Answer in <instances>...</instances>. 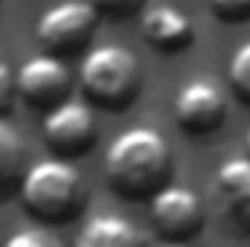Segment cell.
<instances>
[{"label":"cell","mask_w":250,"mask_h":247,"mask_svg":"<svg viewBox=\"0 0 250 247\" xmlns=\"http://www.w3.org/2000/svg\"><path fill=\"white\" fill-rule=\"evenodd\" d=\"M227 79H230V87L236 90V96L250 105V41H245L233 53L230 67H227Z\"/></svg>","instance_id":"cell-13"},{"label":"cell","mask_w":250,"mask_h":247,"mask_svg":"<svg viewBox=\"0 0 250 247\" xmlns=\"http://www.w3.org/2000/svg\"><path fill=\"white\" fill-rule=\"evenodd\" d=\"M248 154H250V128H248Z\"/></svg>","instance_id":"cell-19"},{"label":"cell","mask_w":250,"mask_h":247,"mask_svg":"<svg viewBox=\"0 0 250 247\" xmlns=\"http://www.w3.org/2000/svg\"><path fill=\"white\" fill-rule=\"evenodd\" d=\"M172 151L160 131L137 125L117 134L105 154V178L117 195L143 201L169 184Z\"/></svg>","instance_id":"cell-1"},{"label":"cell","mask_w":250,"mask_h":247,"mask_svg":"<svg viewBox=\"0 0 250 247\" xmlns=\"http://www.w3.org/2000/svg\"><path fill=\"white\" fill-rule=\"evenodd\" d=\"M18 195L26 212L35 215L38 221L67 224L82 212L87 189L79 169L70 166L64 157H44L26 169Z\"/></svg>","instance_id":"cell-2"},{"label":"cell","mask_w":250,"mask_h":247,"mask_svg":"<svg viewBox=\"0 0 250 247\" xmlns=\"http://www.w3.org/2000/svg\"><path fill=\"white\" fill-rule=\"evenodd\" d=\"M163 247H187L184 242H169V245H163Z\"/></svg>","instance_id":"cell-18"},{"label":"cell","mask_w":250,"mask_h":247,"mask_svg":"<svg viewBox=\"0 0 250 247\" xmlns=\"http://www.w3.org/2000/svg\"><path fill=\"white\" fill-rule=\"evenodd\" d=\"M70 84H73V79H70V70L62 56L41 53L18 67V93L32 108L53 111L56 105H62L67 99Z\"/></svg>","instance_id":"cell-7"},{"label":"cell","mask_w":250,"mask_h":247,"mask_svg":"<svg viewBox=\"0 0 250 247\" xmlns=\"http://www.w3.org/2000/svg\"><path fill=\"white\" fill-rule=\"evenodd\" d=\"M76 247H146V236L123 215H93L82 224Z\"/></svg>","instance_id":"cell-11"},{"label":"cell","mask_w":250,"mask_h":247,"mask_svg":"<svg viewBox=\"0 0 250 247\" xmlns=\"http://www.w3.org/2000/svg\"><path fill=\"white\" fill-rule=\"evenodd\" d=\"M102 15H131L143 6V0H90Z\"/></svg>","instance_id":"cell-17"},{"label":"cell","mask_w":250,"mask_h":247,"mask_svg":"<svg viewBox=\"0 0 250 247\" xmlns=\"http://www.w3.org/2000/svg\"><path fill=\"white\" fill-rule=\"evenodd\" d=\"M26 145L15 125L0 120V201L21 189L26 175Z\"/></svg>","instance_id":"cell-12"},{"label":"cell","mask_w":250,"mask_h":247,"mask_svg":"<svg viewBox=\"0 0 250 247\" xmlns=\"http://www.w3.org/2000/svg\"><path fill=\"white\" fill-rule=\"evenodd\" d=\"M18 93V70H9V64L0 62V117L12 108Z\"/></svg>","instance_id":"cell-16"},{"label":"cell","mask_w":250,"mask_h":247,"mask_svg":"<svg viewBox=\"0 0 250 247\" xmlns=\"http://www.w3.org/2000/svg\"><path fill=\"white\" fill-rule=\"evenodd\" d=\"M140 62L131 50L120 44L93 47L79 67V84L84 96L108 111H120L137 99L140 90Z\"/></svg>","instance_id":"cell-3"},{"label":"cell","mask_w":250,"mask_h":247,"mask_svg":"<svg viewBox=\"0 0 250 247\" xmlns=\"http://www.w3.org/2000/svg\"><path fill=\"white\" fill-rule=\"evenodd\" d=\"M3 247H64L53 233H47V230H41V227H26V230H18V233H12Z\"/></svg>","instance_id":"cell-14"},{"label":"cell","mask_w":250,"mask_h":247,"mask_svg":"<svg viewBox=\"0 0 250 247\" xmlns=\"http://www.w3.org/2000/svg\"><path fill=\"white\" fill-rule=\"evenodd\" d=\"M99 9L84 0H64L50 6L35 26V41L44 47V53L53 56H73L84 50L96 32Z\"/></svg>","instance_id":"cell-4"},{"label":"cell","mask_w":250,"mask_h":247,"mask_svg":"<svg viewBox=\"0 0 250 247\" xmlns=\"http://www.w3.org/2000/svg\"><path fill=\"white\" fill-rule=\"evenodd\" d=\"M212 201L227 230L250 236V154L230 157L212 175Z\"/></svg>","instance_id":"cell-5"},{"label":"cell","mask_w":250,"mask_h":247,"mask_svg":"<svg viewBox=\"0 0 250 247\" xmlns=\"http://www.w3.org/2000/svg\"><path fill=\"white\" fill-rule=\"evenodd\" d=\"M209 9L224 23H242L250 21V0H209Z\"/></svg>","instance_id":"cell-15"},{"label":"cell","mask_w":250,"mask_h":247,"mask_svg":"<svg viewBox=\"0 0 250 247\" xmlns=\"http://www.w3.org/2000/svg\"><path fill=\"white\" fill-rule=\"evenodd\" d=\"M140 29H143V38L160 53H178L189 47V41L195 38L189 15L181 12L178 6H166V3L148 6L140 18Z\"/></svg>","instance_id":"cell-10"},{"label":"cell","mask_w":250,"mask_h":247,"mask_svg":"<svg viewBox=\"0 0 250 247\" xmlns=\"http://www.w3.org/2000/svg\"><path fill=\"white\" fill-rule=\"evenodd\" d=\"M44 140L59 157L84 154L96 140V117L87 102L64 99L44 117Z\"/></svg>","instance_id":"cell-8"},{"label":"cell","mask_w":250,"mask_h":247,"mask_svg":"<svg viewBox=\"0 0 250 247\" xmlns=\"http://www.w3.org/2000/svg\"><path fill=\"white\" fill-rule=\"evenodd\" d=\"M151 224L169 242H189L204 227V204L187 186H163L151 195Z\"/></svg>","instance_id":"cell-6"},{"label":"cell","mask_w":250,"mask_h":247,"mask_svg":"<svg viewBox=\"0 0 250 247\" xmlns=\"http://www.w3.org/2000/svg\"><path fill=\"white\" fill-rule=\"evenodd\" d=\"M227 117V102L218 84L209 79H192L175 96V120L192 137H209Z\"/></svg>","instance_id":"cell-9"}]
</instances>
